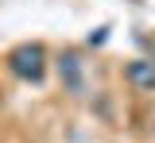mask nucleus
<instances>
[{"label":"nucleus","mask_w":155,"mask_h":143,"mask_svg":"<svg viewBox=\"0 0 155 143\" xmlns=\"http://www.w3.org/2000/svg\"><path fill=\"white\" fill-rule=\"evenodd\" d=\"M58 78H62V85L70 93H81L85 89V81H81V58L78 54H62L58 58Z\"/></svg>","instance_id":"nucleus-3"},{"label":"nucleus","mask_w":155,"mask_h":143,"mask_svg":"<svg viewBox=\"0 0 155 143\" xmlns=\"http://www.w3.org/2000/svg\"><path fill=\"white\" fill-rule=\"evenodd\" d=\"M8 70L19 81H43V74H47V50L39 43H19L8 54Z\"/></svg>","instance_id":"nucleus-1"},{"label":"nucleus","mask_w":155,"mask_h":143,"mask_svg":"<svg viewBox=\"0 0 155 143\" xmlns=\"http://www.w3.org/2000/svg\"><path fill=\"white\" fill-rule=\"evenodd\" d=\"M128 81H132L140 93H155V62H151V58L128 62Z\"/></svg>","instance_id":"nucleus-2"}]
</instances>
